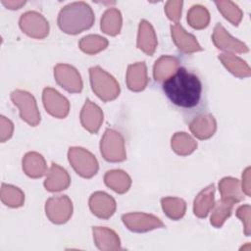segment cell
<instances>
[{
	"label": "cell",
	"instance_id": "6da1fadb",
	"mask_svg": "<svg viewBox=\"0 0 251 251\" xmlns=\"http://www.w3.org/2000/svg\"><path fill=\"white\" fill-rule=\"evenodd\" d=\"M162 91L169 102L184 116L201 115L206 104L204 84L193 71L179 66L162 83Z\"/></svg>",
	"mask_w": 251,
	"mask_h": 251
},
{
	"label": "cell",
	"instance_id": "ffe728a7",
	"mask_svg": "<svg viewBox=\"0 0 251 251\" xmlns=\"http://www.w3.org/2000/svg\"><path fill=\"white\" fill-rule=\"evenodd\" d=\"M187 21L193 28L201 29L208 25L210 14L205 7L201 5H194L188 12Z\"/></svg>",
	"mask_w": 251,
	"mask_h": 251
},
{
	"label": "cell",
	"instance_id": "7a4b0ae2",
	"mask_svg": "<svg viewBox=\"0 0 251 251\" xmlns=\"http://www.w3.org/2000/svg\"><path fill=\"white\" fill-rule=\"evenodd\" d=\"M94 13L91 7L82 1L66 5L59 13L58 25L66 33L77 34L93 25Z\"/></svg>",
	"mask_w": 251,
	"mask_h": 251
},
{
	"label": "cell",
	"instance_id": "9c48e42d",
	"mask_svg": "<svg viewBox=\"0 0 251 251\" xmlns=\"http://www.w3.org/2000/svg\"><path fill=\"white\" fill-rule=\"evenodd\" d=\"M171 30L172 36L180 51L184 53H192L202 50V47L198 44L196 38L192 34L187 33L178 23L172 25Z\"/></svg>",
	"mask_w": 251,
	"mask_h": 251
},
{
	"label": "cell",
	"instance_id": "5b68a950",
	"mask_svg": "<svg viewBox=\"0 0 251 251\" xmlns=\"http://www.w3.org/2000/svg\"><path fill=\"white\" fill-rule=\"evenodd\" d=\"M122 220L128 229L135 232H144L154 228L165 226V225L159 218L144 213H132L123 215Z\"/></svg>",
	"mask_w": 251,
	"mask_h": 251
},
{
	"label": "cell",
	"instance_id": "ac0fdd59",
	"mask_svg": "<svg viewBox=\"0 0 251 251\" xmlns=\"http://www.w3.org/2000/svg\"><path fill=\"white\" fill-rule=\"evenodd\" d=\"M122 25V17L121 13L117 9H109L107 10L103 18L101 19V29L110 35H116L120 32Z\"/></svg>",
	"mask_w": 251,
	"mask_h": 251
},
{
	"label": "cell",
	"instance_id": "e0dca14e",
	"mask_svg": "<svg viewBox=\"0 0 251 251\" xmlns=\"http://www.w3.org/2000/svg\"><path fill=\"white\" fill-rule=\"evenodd\" d=\"M219 187L222 193V199L230 200L234 203L244 199V196L239 189V181L236 178L225 177L219 183Z\"/></svg>",
	"mask_w": 251,
	"mask_h": 251
},
{
	"label": "cell",
	"instance_id": "ba28073f",
	"mask_svg": "<svg viewBox=\"0 0 251 251\" xmlns=\"http://www.w3.org/2000/svg\"><path fill=\"white\" fill-rule=\"evenodd\" d=\"M115 200L105 192H95L89 199V207L94 215L99 218L108 219L116 210Z\"/></svg>",
	"mask_w": 251,
	"mask_h": 251
},
{
	"label": "cell",
	"instance_id": "44dd1931",
	"mask_svg": "<svg viewBox=\"0 0 251 251\" xmlns=\"http://www.w3.org/2000/svg\"><path fill=\"white\" fill-rule=\"evenodd\" d=\"M163 210L166 215L174 220L181 218L185 213L186 204L179 198H163L161 200Z\"/></svg>",
	"mask_w": 251,
	"mask_h": 251
},
{
	"label": "cell",
	"instance_id": "30bf717a",
	"mask_svg": "<svg viewBox=\"0 0 251 251\" xmlns=\"http://www.w3.org/2000/svg\"><path fill=\"white\" fill-rule=\"evenodd\" d=\"M190 130L200 139L211 137L216 130V121L210 114H201L189 123Z\"/></svg>",
	"mask_w": 251,
	"mask_h": 251
},
{
	"label": "cell",
	"instance_id": "8992f818",
	"mask_svg": "<svg viewBox=\"0 0 251 251\" xmlns=\"http://www.w3.org/2000/svg\"><path fill=\"white\" fill-rule=\"evenodd\" d=\"M213 41L215 45L222 50L235 51L238 53L248 52V47L246 44L228 34L221 24H217L214 28Z\"/></svg>",
	"mask_w": 251,
	"mask_h": 251
},
{
	"label": "cell",
	"instance_id": "603a6c76",
	"mask_svg": "<svg viewBox=\"0 0 251 251\" xmlns=\"http://www.w3.org/2000/svg\"><path fill=\"white\" fill-rule=\"evenodd\" d=\"M108 45V41L106 38L101 37L99 35H88L81 39L79 42L80 49L89 54L97 53L100 50H103Z\"/></svg>",
	"mask_w": 251,
	"mask_h": 251
},
{
	"label": "cell",
	"instance_id": "7402d4cb",
	"mask_svg": "<svg viewBox=\"0 0 251 251\" xmlns=\"http://www.w3.org/2000/svg\"><path fill=\"white\" fill-rule=\"evenodd\" d=\"M215 4L226 20H228L232 25H238L242 19V12L237 5L231 1H216Z\"/></svg>",
	"mask_w": 251,
	"mask_h": 251
},
{
	"label": "cell",
	"instance_id": "2e32d148",
	"mask_svg": "<svg viewBox=\"0 0 251 251\" xmlns=\"http://www.w3.org/2000/svg\"><path fill=\"white\" fill-rule=\"evenodd\" d=\"M75 68L69 66V65H58L55 68V76H61V77H67L64 79H60L57 82L64 87L69 92H80L82 89V81H76L70 79V75L74 72Z\"/></svg>",
	"mask_w": 251,
	"mask_h": 251
},
{
	"label": "cell",
	"instance_id": "5bb4252c",
	"mask_svg": "<svg viewBox=\"0 0 251 251\" xmlns=\"http://www.w3.org/2000/svg\"><path fill=\"white\" fill-rule=\"evenodd\" d=\"M214 193L215 185L210 184L204 190H202L194 200V214L199 218H205L210 209L214 206Z\"/></svg>",
	"mask_w": 251,
	"mask_h": 251
},
{
	"label": "cell",
	"instance_id": "4fadbf2b",
	"mask_svg": "<svg viewBox=\"0 0 251 251\" xmlns=\"http://www.w3.org/2000/svg\"><path fill=\"white\" fill-rule=\"evenodd\" d=\"M99 114H102L100 108L97 105L91 103L90 100H87L84 107L82 108L80 120L82 126L91 133H96L100 127V124L103 118H93V116H97Z\"/></svg>",
	"mask_w": 251,
	"mask_h": 251
},
{
	"label": "cell",
	"instance_id": "7c38bea8",
	"mask_svg": "<svg viewBox=\"0 0 251 251\" xmlns=\"http://www.w3.org/2000/svg\"><path fill=\"white\" fill-rule=\"evenodd\" d=\"M146 66L144 62H138L128 66L127 70V86L132 91L143 90L147 84Z\"/></svg>",
	"mask_w": 251,
	"mask_h": 251
},
{
	"label": "cell",
	"instance_id": "9a60e30c",
	"mask_svg": "<svg viewBox=\"0 0 251 251\" xmlns=\"http://www.w3.org/2000/svg\"><path fill=\"white\" fill-rule=\"evenodd\" d=\"M219 59L234 75L238 77H246L250 75L249 66L243 60L235 57L233 54H220Z\"/></svg>",
	"mask_w": 251,
	"mask_h": 251
},
{
	"label": "cell",
	"instance_id": "d4e9b609",
	"mask_svg": "<svg viewBox=\"0 0 251 251\" xmlns=\"http://www.w3.org/2000/svg\"><path fill=\"white\" fill-rule=\"evenodd\" d=\"M2 3L6 6V7H8L9 9H19L22 5H25V2H10V1H8V2H6V1H2Z\"/></svg>",
	"mask_w": 251,
	"mask_h": 251
},
{
	"label": "cell",
	"instance_id": "277c9868",
	"mask_svg": "<svg viewBox=\"0 0 251 251\" xmlns=\"http://www.w3.org/2000/svg\"><path fill=\"white\" fill-rule=\"evenodd\" d=\"M11 98L15 105L20 108V115L23 120L31 126H36L40 121L34 97L28 92L15 90L11 94Z\"/></svg>",
	"mask_w": 251,
	"mask_h": 251
},
{
	"label": "cell",
	"instance_id": "3957f363",
	"mask_svg": "<svg viewBox=\"0 0 251 251\" xmlns=\"http://www.w3.org/2000/svg\"><path fill=\"white\" fill-rule=\"evenodd\" d=\"M92 90L104 101L115 99L120 92L119 83L115 78L99 67L89 69Z\"/></svg>",
	"mask_w": 251,
	"mask_h": 251
},
{
	"label": "cell",
	"instance_id": "d6986e66",
	"mask_svg": "<svg viewBox=\"0 0 251 251\" xmlns=\"http://www.w3.org/2000/svg\"><path fill=\"white\" fill-rule=\"evenodd\" d=\"M234 202L226 199L220 200L216 206L211 216V224L216 227H221L226 218L231 214V210Z\"/></svg>",
	"mask_w": 251,
	"mask_h": 251
},
{
	"label": "cell",
	"instance_id": "cb8c5ba5",
	"mask_svg": "<svg viewBox=\"0 0 251 251\" xmlns=\"http://www.w3.org/2000/svg\"><path fill=\"white\" fill-rule=\"evenodd\" d=\"M181 6H182L181 1H169L167 3L166 13L170 20L177 23L181 15Z\"/></svg>",
	"mask_w": 251,
	"mask_h": 251
},
{
	"label": "cell",
	"instance_id": "52a82bcc",
	"mask_svg": "<svg viewBox=\"0 0 251 251\" xmlns=\"http://www.w3.org/2000/svg\"><path fill=\"white\" fill-rule=\"evenodd\" d=\"M43 103L46 111L58 118H64L69 113L68 100L52 88L48 87L43 90Z\"/></svg>",
	"mask_w": 251,
	"mask_h": 251
},
{
	"label": "cell",
	"instance_id": "8fae6325",
	"mask_svg": "<svg viewBox=\"0 0 251 251\" xmlns=\"http://www.w3.org/2000/svg\"><path fill=\"white\" fill-rule=\"evenodd\" d=\"M156 45L157 40L152 25L147 21L142 20L139 24L137 47L145 52L147 55L152 56L155 51Z\"/></svg>",
	"mask_w": 251,
	"mask_h": 251
}]
</instances>
